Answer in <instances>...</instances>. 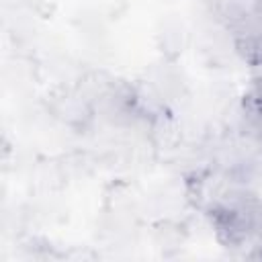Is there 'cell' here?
Here are the masks:
<instances>
[{"mask_svg": "<svg viewBox=\"0 0 262 262\" xmlns=\"http://www.w3.org/2000/svg\"><path fill=\"white\" fill-rule=\"evenodd\" d=\"M90 100L84 98L82 94H63L57 98L55 104V117L70 125L86 123L90 119Z\"/></svg>", "mask_w": 262, "mask_h": 262, "instance_id": "6da1fadb", "label": "cell"}, {"mask_svg": "<svg viewBox=\"0 0 262 262\" xmlns=\"http://www.w3.org/2000/svg\"><path fill=\"white\" fill-rule=\"evenodd\" d=\"M151 137H154L158 147L172 149L180 141V129L168 113L160 111L154 115V121H151Z\"/></svg>", "mask_w": 262, "mask_h": 262, "instance_id": "7a4b0ae2", "label": "cell"}, {"mask_svg": "<svg viewBox=\"0 0 262 262\" xmlns=\"http://www.w3.org/2000/svg\"><path fill=\"white\" fill-rule=\"evenodd\" d=\"M217 8L227 25L233 29L254 10V0H217Z\"/></svg>", "mask_w": 262, "mask_h": 262, "instance_id": "3957f363", "label": "cell"}, {"mask_svg": "<svg viewBox=\"0 0 262 262\" xmlns=\"http://www.w3.org/2000/svg\"><path fill=\"white\" fill-rule=\"evenodd\" d=\"M250 96L262 108V72H254V88H252V94Z\"/></svg>", "mask_w": 262, "mask_h": 262, "instance_id": "277c9868", "label": "cell"}, {"mask_svg": "<svg viewBox=\"0 0 262 262\" xmlns=\"http://www.w3.org/2000/svg\"><path fill=\"white\" fill-rule=\"evenodd\" d=\"M250 49H252V59L254 61H262V35L252 43Z\"/></svg>", "mask_w": 262, "mask_h": 262, "instance_id": "5b68a950", "label": "cell"}, {"mask_svg": "<svg viewBox=\"0 0 262 262\" xmlns=\"http://www.w3.org/2000/svg\"><path fill=\"white\" fill-rule=\"evenodd\" d=\"M254 72H262V61H254Z\"/></svg>", "mask_w": 262, "mask_h": 262, "instance_id": "8992f818", "label": "cell"}]
</instances>
